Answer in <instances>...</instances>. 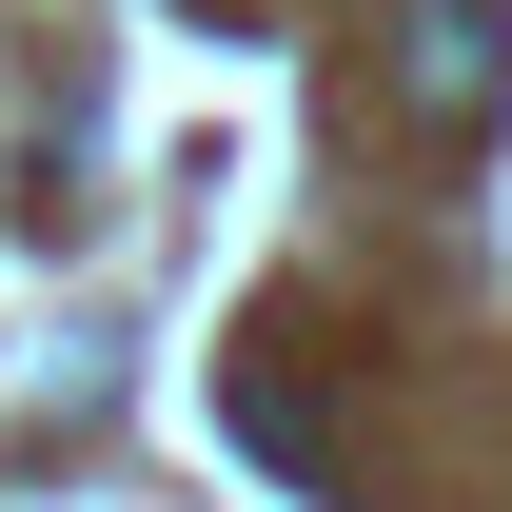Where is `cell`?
I'll return each mask as SVG.
<instances>
[{
	"instance_id": "1",
	"label": "cell",
	"mask_w": 512,
	"mask_h": 512,
	"mask_svg": "<svg viewBox=\"0 0 512 512\" xmlns=\"http://www.w3.org/2000/svg\"><path fill=\"white\" fill-rule=\"evenodd\" d=\"M493 99H512V20H493V0H394V119L473 138Z\"/></svg>"
},
{
	"instance_id": "2",
	"label": "cell",
	"mask_w": 512,
	"mask_h": 512,
	"mask_svg": "<svg viewBox=\"0 0 512 512\" xmlns=\"http://www.w3.org/2000/svg\"><path fill=\"white\" fill-rule=\"evenodd\" d=\"M217 414H237V434L276 453V473H296V493H316V473H335V434H316V394H276V375H237V394H217Z\"/></svg>"
}]
</instances>
